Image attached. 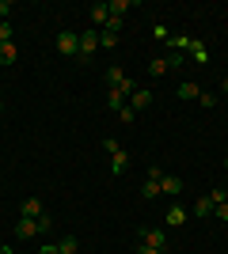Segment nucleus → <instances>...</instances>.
<instances>
[{"label": "nucleus", "mask_w": 228, "mask_h": 254, "mask_svg": "<svg viewBox=\"0 0 228 254\" xmlns=\"http://www.w3.org/2000/svg\"><path fill=\"white\" fill-rule=\"evenodd\" d=\"M87 11H91V19H95V23H103V27H107V19H110V8H107V0H103V4H91Z\"/></svg>", "instance_id": "17"}, {"label": "nucleus", "mask_w": 228, "mask_h": 254, "mask_svg": "<svg viewBox=\"0 0 228 254\" xmlns=\"http://www.w3.org/2000/svg\"><path fill=\"white\" fill-rule=\"evenodd\" d=\"M221 87H225V95H228V76H225V84H221Z\"/></svg>", "instance_id": "35"}, {"label": "nucleus", "mask_w": 228, "mask_h": 254, "mask_svg": "<svg viewBox=\"0 0 228 254\" xmlns=\"http://www.w3.org/2000/svg\"><path fill=\"white\" fill-rule=\"evenodd\" d=\"M122 27H126V19H122V15H110V19H107V27H103V31H110V34H118Z\"/></svg>", "instance_id": "24"}, {"label": "nucleus", "mask_w": 228, "mask_h": 254, "mask_svg": "<svg viewBox=\"0 0 228 254\" xmlns=\"http://www.w3.org/2000/svg\"><path fill=\"white\" fill-rule=\"evenodd\" d=\"M171 72V64H167V57H156V61L149 64V76H167Z\"/></svg>", "instance_id": "18"}, {"label": "nucleus", "mask_w": 228, "mask_h": 254, "mask_svg": "<svg viewBox=\"0 0 228 254\" xmlns=\"http://www.w3.org/2000/svg\"><path fill=\"white\" fill-rule=\"evenodd\" d=\"M11 11H15V4H11V0H0V23H4V19H8V15H11Z\"/></svg>", "instance_id": "27"}, {"label": "nucleus", "mask_w": 228, "mask_h": 254, "mask_svg": "<svg viewBox=\"0 0 228 254\" xmlns=\"http://www.w3.org/2000/svg\"><path fill=\"white\" fill-rule=\"evenodd\" d=\"M118 118H122V122H126V126H130V122H133V118H137V114H133V110H130V103H126V106H122V110H118Z\"/></svg>", "instance_id": "29"}, {"label": "nucleus", "mask_w": 228, "mask_h": 254, "mask_svg": "<svg viewBox=\"0 0 228 254\" xmlns=\"http://www.w3.org/2000/svg\"><path fill=\"white\" fill-rule=\"evenodd\" d=\"M126 103H130V99L122 95V91H114V87H107V106H110V110H114V114H118V110H122V106H126Z\"/></svg>", "instance_id": "15"}, {"label": "nucleus", "mask_w": 228, "mask_h": 254, "mask_svg": "<svg viewBox=\"0 0 228 254\" xmlns=\"http://www.w3.org/2000/svg\"><path fill=\"white\" fill-rule=\"evenodd\" d=\"M137 254H163V251H156V247H145V243H137Z\"/></svg>", "instance_id": "33"}, {"label": "nucleus", "mask_w": 228, "mask_h": 254, "mask_svg": "<svg viewBox=\"0 0 228 254\" xmlns=\"http://www.w3.org/2000/svg\"><path fill=\"white\" fill-rule=\"evenodd\" d=\"M209 201H213V209H217V205H225V201H228V190H221V186H217V190L209 193Z\"/></svg>", "instance_id": "25"}, {"label": "nucleus", "mask_w": 228, "mask_h": 254, "mask_svg": "<svg viewBox=\"0 0 228 254\" xmlns=\"http://www.w3.org/2000/svg\"><path fill=\"white\" fill-rule=\"evenodd\" d=\"M149 106H152V91H149V87H137V91L130 95V110H133V114H141V110H149Z\"/></svg>", "instance_id": "5"}, {"label": "nucleus", "mask_w": 228, "mask_h": 254, "mask_svg": "<svg viewBox=\"0 0 228 254\" xmlns=\"http://www.w3.org/2000/svg\"><path fill=\"white\" fill-rule=\"evenodd\" d=\"M175 95H179V99H198V95H202V87H198L194 80H183V84H179V91H175Z\"/></svg>", "instance_id": "13"}, {"label": "nucleus", "mask_w": 228, "mask_h": 254, "mask_svg": "<svg viewBox=\"0 0 228 254\" xmlns=\"http://www.w3.org/2000/svg\"><path fill=\"white\" fill-rule=\"evenodd\" d=\"M99 46H103V50H114V46H118V34H110V31H99Z\"/></svg>", "instance_id": "22"}, {"label": "nucleus", "mask_w": 228, "mask_h": 254, "mask_svg": "<svg viewBox=\"0 0 228 254\" xmlns=\"http://www.w3.org/2000/svg\"><path fill=\"white\" fill-rule=\"evenodd\" d=\"M0 114H4V99H0Z\"/></svg>", "instance_id": "36"}, {"label": "nucleus", "mask_w": 228, "mask_h": 254, "mask_svg": "<svg viewBox=\"0 0 228 254\" xmlns=\"http://www.w3.org/2000/svg\"><path fill=\"white\" fill-rule=\"evenodd\" d=\"M46 232H54V216H50V212L38 216V235H46Z\"/></svg>", "instance_id": "23"}, {"label": "nucleus", "mask_w": 228, "mask_h": 254, "mask_svg": "<svg viewBox=\"0 0 228 254\" xmlns=\"http://www.w3.org/2000/svg\"><path fill=\"white\" fill-rule=\"evenodd\" d=\"M15 57H19L15 42H0V64H15Z\"/></svg>", "instance_id": "14"}, {"label": "nucleus", "mask_w": 228, "mask_h": 254, "mask_svg": "<svg viewBox=\"0 0 228 254\" xmlns=\"http://www.w3.org/2000/svg\"><path fill=\"white\" fill-rule=\"evenodd\" d=\"M152 34H156V38H171V31H167L163 23H156V27H152Z\"/></svg>", "instance_id": "31"}, {"label": "nucleus", "mask_w": 228, "mask_h": 254, "mask_svg": "<svg viewBox=\"0 0 228 254\" xmlns=\"http://www.w3.org/2000/svg\"><path fill=\"white\" fill-rule=\"evenodd\" d=\"M122 84H126V68L110 64V68H107V87H122Z\"/></svg>", "instance_id": "12"}, {"label": "nucleus", "mask_w": 228, "mask_h": 254, "mask_svg": "<svg viewBox=\"0 0 228 254\" xmlns=\"http://www.w3.org/2000/svg\"><path fill=\"white\" fill-rule=\"evenodd\" d=\"M57 247H61V254H76V251H80V239H76V235H65Z\"/></svg>", "instance_id": "21"}, {"label": "nucleus", "mask_w": 228, "mask_h": 254, "mask_svg": "<svg viewBox=\"0 0 228 254\" xmlns=\"http://www.w3.org/2000/svg\"><path fill=\"white\" fill-rule=\"evenodd\" d=\"M42 212H46L42 197H23V209H19V216H27V220H38Z\"/></svg>", "instance_id": "6"}, {"label": "nucleus", "mask_w": 228, "mask_h": 254, "mask_svg": "<svg viewBox=\"0 0 228 254\" xmlns=\"http://www.w3.org/2000/svg\"><path fill=\"white\" fill-rule=\"evenodd\" d=\"M225 171H228V156H225Z\"/></svg>", "instance_id": "37"}, {"label": "nucleus", "mask_w": 228, "mask_h": 254, "mask_svg": "<svg viewBox=\"0 0 228 254\" xmlns=\"http://www.w3.org/2000/svg\"><path fill=\"white\" fill-rule=\"evenodd\" d=\"M190 216H202V220H206V216H213V201H209V197H198L194 209H190Z\"/></svg>", "instance_id": "16"}, {"label": "nucleus", "mask_w": 228, "mask_h": 254, "mask_svg": "<svg viewBox=\"0 0 228 254\" xmlns=\"http://www.w3.org/2000/svg\"><path fill=\"white\" fill-rule=\"evenodd\" d=\"M186 216H190V212H186L183 205H167V212H163V224H175V228H179V224H186Z\"/></svg>", "instance_id": "9"}, {"label": "nucleus", "mask_w": 228, "mask_h": 254, "mask_svg": "<svg viewBox=\"0 0 228 254\" xmlns=\"http://www.w3.org/2000/svg\"><path fill=\"white\" fill-rule=\"evenodd\" d=\"M38 254H61V247H57V243H42V247H38Z\"/></svg>", "instance_id": "30"}, {"label": "nucleus", "mask_w": 228, "mask_h": 254, "mask_svg": "<svg viewBox=\"0 0 228 254\" xmlns=\"http://www.w3.org/2000/svg\"><path fill=\"white\" fill-rule=\"evenodd\" d=\"M54 46H57V53H65V57H76V53H80V34H76V31H57Z\"/></svg>", "instance_id": "2"}, {"label": "nucleus", "mask_w": 228, "mask_h": 254, "mask_svg": "<svg viewBox=\"0 0 228 254\" xmlns=\"http://www.w3.org/2000/svg\"><path fill=\"white\" fill-rule=\"evenodd\" d=\"M126 167H130V152L118 148L114 156H110V171H114V179H118V175H126Z\"/></svg>", "instance_id": "8"}, {"label": "nucleus", "mask_w": 228, "mask_h": 254, "mask_svg": "<svg viewBox=\"0 0 228 254\" xmlns=\"http://www.w3.org/2000/svg\"><path fill=\"white\" fill-rule=\"evenodd\" d=\"M31 235H38V220L19 216V224H15V239H31Z\"/></svg>", "instance_id": "10"}, {"label": "nucleus", "mask_w": 228, "mask_h": 254, "mask_svg": "<svg viewBox=\"0 0 228 254\" xmlns=\"http://www.w3.org/2000/svg\"><path fill=\"white\" fill-rule=\"evenodd\" d=\"M213 216H217V220H228V201L217 205V209H213Z\"/></svg>", "instance_id": "32"}, {"label": "nucleus", "mask_w": 228, "mask_h": 254, "mask_svg": "<svg viewBox=\"0 0 228 254\" xmlns=\"http://www.w3.org/2000/svg\"><path fill=\"white\" fill-rule=\"evenodd\" d=\"M95 50H99V31H84L80 34V53H76V57H80V61H91Z\"/></svg>", "instance_id": "3"}, {"label": "nucleus", "mask_w": 228, "mask_h": 254, "mask_svg": "<svg viewBox=\"0 0 228 254\" xmlns=\"http://www.w3.org/2000/svg\"><path fill=\"white\" fill-rule=\"evenodd\" d=\"M107 8H110V15H122V19H126V11L137 8V0H107Z\"/></svg>", "instance_id": "11"}, {"label": "nucleus", "mask_w": 228, "mask_h": 254, "mask_svg": "<svg viewBox=\"0 0 228 254\" xmlns=\"http://www.w3.org/2000/svg\"><path fill=\"white\" fill-rule=\"evenodd\" d=\"M141 193H145V201H152V197H160V179H145Z\"/></svg>", "instance_id": "19"}, {"label": "nucleus", "mask_w": 228, "mask_h": 254, "mask_svg": "<svg viewBox=\"0 0 228 254\" xmlns=\"http://www.w3.org/2000/svg\"><path fill=\"white\" fill-rule=\"evenodd\" d=\"M167 46H171V53H183V57H190V50L198 46V38H190V34H171V38H167Z\"/></svg>", "instance_id": "4"}, {"label": "nucleus", "mask_w": 228, "mask_h": 254, "mask_svg": "<svg viewBox=\"0 0 228 254\" xmlns=\"http://www.w3.org/2000/svg\"><path fill=\"white\" fill-rule=\"evenodd\" d=\"M198 103L209 110V106H217V95H213V91H202V95H198Z\"/></svg>", "instance_id": "26"}, {"label": "nucleus", "mask_w": 228, "mask_h": 254, "mask_svg": "<svg viewBox=\"0 0 228 254\" xmlns=\"http://www.w3.org/2000/svg\"><path fill=\"white\" fill-rule=\"evenodd\" d=\"M186 61H194V64H206V61H209V50H206L202 42H198L194 50H190V57H186Z\"/></svg>", "instance_id": "20"}, {"label": "nucleus", "mask_w": 228, "mask_h": 254, "mask_svg": "<svg viewBox=\"0 0 228 254\" xmlns=\"http://www.w3.org/2000/svg\"><path fill=\"white\" fill-rule=\"evenodd\" d=\"M11 34H15V31H11V23L4 19V23H0V42H11Z\"/></svg>", "instance_id": "28"}, {"label": "nucleus", "mask_w": 228, "mask_h": 254, "mask_svg": "<svg viewBox=\"0 0 228 254\" xmlns=\"http://www.w3.org/2000/svg\"><path fill=\"white\" fill-rule=\"evenodd\" d=\"M137 243L156 247V251L167 254V232H163V228H141V232H137Z\"/></svg>", "instance_id": "1"}, {"label": "nucleus", "mask_w": 228, "mask_h": 254, "mask_svg": "<svg viewBox=\"0 0 228 254\" xmlns=\"http://www.w3.org/2000/svg\"><path fill=\"white\" fill-rule=\"evenodd\" d=\"M160 193H183V179L163 171V175H160Z\"/></svg>", "instance_id": "7"}, {"label": "nucleus", "mask_w": 228, "mask_h": 254, "mask_svg": "<svg viewBox=\"0 0 228 254\" xmlns=\"http://www.w3.org/2000/svg\"><path fill=\"white\" fill-rule=\"evenodd\" d=\"M0 254H15V251H11V247H8V243H4V247H0Z\"/></svg>", "instance_id": "34"}]
</instances>
